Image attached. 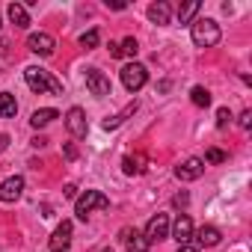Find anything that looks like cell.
<instances>
[{
	"instance_id": "obj_1",
	"label": "cell",
	"mask_w": 252,
	"mask_h": 252,
	"mask_svg": "<svg viewBox=\"0 0 252 252\" xmlns=\"http://www.w3.org/2000/svg\"><path fill=\"white\" fill-rule=\"evenodd\" d=\"M24 80H27V86H30L33 92H39V95H45V92L63 95V83H60L51 71H45V68H39V65H27V68H24Z\"/></svg>"
},
{
	"instance_id": "obj_2",
	"label": "cell",
	"mask_w": 252,
	"mask_h": 252,
	"mask_svg": "<svg viewBox=\"0 0 252 252\" xmlns=\"http://www.w3.org/2000/svg\"><path fill=\"white\" fill-rule=\"evenodd\" d=\"M190 36H193V45L196 48H214L222 33H220V24L214 18H199V21H193Z\"/></svg>"
},
{
	"instance_id": "obj_3",
	"label": "cell",
	"mask_w": 252,
	"mask_h": 252,
	"mask_svg": "<svg viewBox=\"0 0 252 252\" xmlns=\"http://www.w3.org/2000/svg\"><path fill=\"white\" fill-rule=\"evenodd\" d=\"M107 208H110V199H107L101 190H86V193L77 199L74 214H77V220H86L92 211H107Z\"/></svg>"
},
{
	"instance_id": "obj_4",
	"label": "cell",
	"mask_w": 252,
	"mask_h": 252,
	"mask_svg": "<svg viewBox=\"0 0 252 252\" xmlns=\"http://www.w3.org/2000/svg\"><path fill=\"white\" fill-rule=\"evenodd\" d=\"M122 83H125V89L128 92H140L146 83H149V71H146V65H140V63H128L122 68Z\"/></svg>"
},
{
	"instance_id": "obj_5",
	"label": "cell",
	"mask_w": 252,
	"mask_h": 252,
	"mask_svg": "<svg viewBox=\"0 0 252 252\" xmlns=\"http://www.w3.org/2000/svg\"><path fill=\"white\" fill-rule=\"evenodd\" d=\"M146 240L149 243H155V240H166L169 237V217L166 214H155L149 222H146Z\"/></svg>"
},
{
	"instance_id": "obj_6",
	"label": "cell",
	"mask_w": 252,
	"mask_h": 252,
	"mask_svg": "<svg viewBox=\"0 0 252 252\" xmlns=\"http://www.w3.org/2000/svg\"><path fill=\"white\" fill-rule=\"evenodd\" d=\"M71 222L68 220H63L60 225H57V231L51 234V240H48V249L51 252H68V246H71Z\"/></svg>"
},
{
	"instance_id": "obj_7",
	"label": "cell",
	"mask_w": 252,
	"mask_h": 252,
	"mask_svg": "<svg viewBox=\"0 0 252 252\" xmlns=\"http://www.w3.org/2000/svg\"><path fill=\"white\" fill-rule=\"evenodd\" d=\"M86 89L95 98H104V95H110V77L98 68H86Z\"/></svg>"
},
{
	"instance_id": "obj_8",
	"label": "cell",
	"mask_w": 252,
	"mask_h": 252,
	"mask_svg": "<svg viewBox=\"0 0 252 252\" xmlns=\"http://www.w3.org/2000/svg\"><path fill=\"white\" fill-rule=\"evenodd\" d=\"M65 128H68L71 137H86L89 122H86V113H83L80 107H71V110L65 113Z\"/></svg>"
},
{
	"instance_id": "obj_9",
	"label": "cell",
	"mask_w": 252,
	"mask_h": 252,
	"mask_svg": "<svg viewBox=\"0 0 252 252\" xmlns=\"http://www.w3.org/2000/svg\"><path fill=\"white\" fill-rule=\"evenodd\" d=\"M27 48H30L36 57H51L54 48H57V42H54L51 33H33V36L27 39Z\"/></svg>"
},
{
	"instance_id": "obj_10",
	"label": "cell",
	"mask_w": 252,
	"mask_h": 252,
	"mask_svg": "<svg viewBox=\"0 0 252 252\" xmlns=\"http://www.w3.org/2000/svg\"><path fill=\"white\" fill-rule=\"evenodd\" d=\"M202 172H205V160H199V158H190V160L175 166L178 181H196V178H202Z\"/></svg>"
},
{
	"instance_id": "obj_11",
	"label": "cell",
	"mask_w": 252,
	"mask_h": 252,
	"mask_svg": "<svg viewBox=\"0 0 252 252\" xmlns=\"http://www.w3.org/2000/svg\"><path fill=\"white\" fill-rule=\"evenodd\" d=\"M172 237H175L181 246H187V243L193 240V220H190L187 214H178V220L172 222Z\"/></svg>"
},
{
	"instance_id": "obj_12",
	"label": "cell",
	"mask_w": 252,
	"mask_h": 252,
	"mask_svg": "<svg viewBox=\"0 0 252 252\" xmlns=\"http://www.w3.org/2000/svg\"><path fill=\"white\" fill-rule=\"evenodd\" d=\"M21 193H24V178L21 175H12L0 184V202H15V199H21Z\"/></svg>"
},
{
	"instance_id": "obj_13",
	"label": "cell",
	"mask_w": 252,
	"mask_h": 252,
	"mask_svg": "<svg viewBox=\"0 0 252 252\" xmlns=\"http://www.w3.org/2000/svg\"><path fill=\"white\" fill-rule=\"evenodd\" d=\"M149 21L158 24V27H166L172 21V6L166 3V0H158V3L149 6Z\"/></svg>"
},
{
	"instance_id": "obj_14",
	"label": "cell",
	"mask_w": 252,
	"mask_h": 252,
	"mask_svg": "<svg viewBox=\"0 0 252 252\" xmlns=\"http://www.w3.org/2000/svg\"><path fill=\"white\" fill-rule=\"evenodd\" d=\"M122 240H125V249L128 252H149V240H146V234H140V231H131V228H125L122 231Z\"/></svg>"
},
{
	"instance_id": "obj_15",
	"label": "cell",
	"mask_w": 252,
	"mask_h": 252,
	"mask_svg": "<svg viewBox=\"0 0 252 252\" xmlns=\"http://www.w3.org/2000/svg\"><path fill=\"white\" fill-rule=\"evenodd\" d=\"M6 15H9V21L15 24V27H30V12H27V6L24 3H9L6 6Z\"/></svg>"
},
{
	"instance_id": "obj_16",
	"label": "cell",
	"mask_w": 252,
	"mask_h": 252,
	"mask_svg": "<svg viewBox=\"0 0 252 252\" xmlns=\"http://www.w3.org/2000/svg\"><path fill=\"white\" fill-rule=\"evenodd\" d=\"M137 107H140V104H137V101H131V104L125 107L122 113H116V116H107V119L101 122V125H104V131H113V128H119V125H122L125 119H128V116H134V113H137Z\"/></svg>"
},
{
	"instance_id": "obj_17",
	"label": "cell",
	"mask_w": 252,
	"mask_h": 252,
	"mask_svg": "<svg viewBox=\"0 0 252 252\" xmlns=\"http://www.w3.org/2000/svg\"><path fill=\"white\" fill-rule=\"evenodd\" d=\"M122 172L125 175H140L146 172V155H128L122 160Z\"/></svg>"
},
{
	"instance_id": "obj_18",
	"label": "cell",
	"mask_w": 252,
	"mask_h": 252,
	"mask_svg": "<svg viewBox=\"0 0 252 252\" xmlns=\"http://www.w3.org/2000/svg\"><path fill=\"white\" fill-rule=\"evenodd\" d=\"M220 237H222V234H220V228H217V225H202V228L196 231L199 249H202V246H217V243H220Z\"/></svg>"
},
{
	"instance_id": "obj_19",
	"label": "cell",
	"mask_w": 252,
	"mask_h": 252,
	"mask_svg": "<svg viewBox=\"0 0 252 252\" xmlns=\"http://www.w3.org/2000/svg\"><path fill=\"white\" fill-rule=\"evenodd\" d=\"M54 119H60V113H57L54 107H42V110H36V113L30 116V125L39 131V128H45V125H51Z\"/></svg>"
},
{
	"instance_id": "obj_20",
	"label": "cell",
	"mask_w": 252,
	"mask_h": 252,
	"mask_svg": "<svg viewBox=\"0 0 252 252\" xmlns=\"http://www.w3.org/2000/svg\"><path fill=\"white\" fill-rule=\"evenodd\" d=\"M18 113V101L12 92H0V119H12Z\"/></svg>"
},
{
	"instance_id": "obj_21",
	"label": "cell",
	"mask_w": 252,
	"mask_h": 252,
	"mask_svg": "<svg viewBox=\"0 0 252 252\" xmlns=\"http://www.w3.org/2000/svg\"><path fill=\"white\" fill-rule=\"evenodd\" d=\"M202 9V3H199V0H187V3H181L178 6V21L181 24H190L193 18H196V12Z\"/></svg>"
},
{
	"instance_id": "obj_22",
	"label": "cell",
	"mask_w": 252,
	"mask_h": 252,
	"mask_svg": "<svg viewBox=\"0 0 252 252\" xmlns=\"http://www.w3.org/2000/svg\"><path fill=\"white\" fill-rule=\"evenodd\" d=\"M190 98H193V104H196V107H211V92H208L205 86H193Z\"/></svg>"
},
{
	"instance_id": "obj_23",
	"label": "cell",
	"mask_w": 252,
	"mask_h": 252,
	"mask_svg": "<svg viewBox=\"0 0 252 252\" xmlns=\"http://www.w3.org/2000/svg\"><path fill=\"white\" fill-rule=\"evenodd\" d=\"M137 51H140V45H137L134 36H128L125 42H119V54H122V57H137Z\"/></svg>"
},
{
	"instance_id": "obj_24",
	"label": "cell",
	"mask_w": 252,
	"mask_h": 252,
	"mask_svg": "<svg viewBox=\"0 0 252 252\" xmlns=\"http://www.w3.org/2000/svg\"><path fill=\"white\" fill-rule=\"evenodd\" d=\"M98 42H101V33H98V30H86V33L80 36V48H86V51L98 48Z\"/></svg>"
},
{
	"instance_id": "obj_25",
	"label": "cell",
	"mask_w": 252,
	"mask_h": 252,
	"mask_svg": "<svg viewBox=\"0 0 252 252\" xmlns=\"http://www.w3.org/2000/svg\"><path fill=\"white\" fill-rule=\"evenodd\" d=\"M225 160H228V155L220 152V149H208L205 152V163H225Z\"/></svg>"
},
{
	"instance_id": "obj_26",
	"label": "cell",
	"mask_w": 252,
	"mask_h": 252,
	"mask_svg": "<svg viewBox=\"0 0 252 252\" xmlns=\"http://www.w3.org/2000/svg\"><path fill=\"white\" fill-rule=\"evenodd\" d=\"M228 122H231V110H228V107H220V110H217V128L225 131Z\"/></svg>"
},
{
	"instance_id": "obj_27",
	"label": "cell",
	"mask_w": 252,
	"mask_h": 252,
	"mask_svg": "<svg viewBox=\"0 0 252 252\" xmlns=\"http://www.w3.org/2000/svg\"><path fill=\"white\" fill-rule=\"evenodd\" d=\"M104 6H107V9H119V12L128 9V3H125V0H104Z\"/></svg>"
},
{
	"instance_id": "obj_28",
	"label": "cell",
	"mask_w": 252,
	"mask_h": 252,
	"mask_svg": "<svg viewBox=\"0 0 252 252\" xmlns=\"http://www.w3.org/2000/svg\"><path fill=\"white\" fill-rule=\"evenodd\" d=\"M252 125V110H243L240 113V128H249Z\"/></svg>"
},
{
	"instance_id": "obj_29",
	"label": "cell",
	"mask_w": 252,
	"mask_h": 252,
	"mask_svg": "<svg viewBox=\"0 0 252 252\" xmlns=\"http://www.w3.org/2000/svg\"><path fill=\"white\" fill-rule=\"evenodd\" d=\"M63 155H65L68 160H74V158H77V149H74L71 143H65V146H63Z\"/></svg>"
},
{
	"instance_id": "obj_30",
	"label": "cell",
	"mask_w": 252,
	"mask_h": 252,
	"mask_svg": "<svg viewBox=\"0 0 252 252\" xmlns=\"http://www.w3.org/2000/svg\"><path fill=\"white\" fill-rule=\"evenodd\" d=\"M172 205H175V208H184V205H187V193H178V196L172 199Z\"/></svg>"
},
{
	"instance_id": "obj_31",
	"label": "cell",
	"mask_w": 252,
	"mask_h": 252,
	"mask_svg": "<svg viewBox=\"0 0 252 252\" xmlns=\"http://www.w3.org/2000/svg\"><path fill=\"white\" fill-rule=\"evenodd\" d=\"M6 149H9V134L0 131V152H6Z\"/></svg>"
},
{
	"instance_id": "obj_32",
	"label": "cell",
	"mask_w": 252,
	"mask_h": 252,
	"mask_svg": "<svg viewBox=\"0 0 252 252\" xmlns=\"http://www.w3.org/2000/svg\"><path fill=\"white\" fill-rule=\"evenodd\" d=\"M30 146H33V149H45V146H48V140H45V137H36Z\"/></svg>"
},
{
	"instance_id": "obj_33",
	"label": "cell",
	"mask_w": 252,
	"mask_h": 252,
	"mask_svg": "<svg viewBox=\"0 0 252 252\" xmlns=\"http://www.w3.org/2000/svg\"><path fill=\"white\" fill-rule=\"evenodd\" d=\"M63 193H65L68 199H74V196H77V187H74V184H65V190H63Z\"/></svg>"
},
{
	"instance_id": "obj_34",
	"label": "cell",
	"mask_w": 252,
	"mask_h": 252,
	"mask_svg": "<svg viewBox=\"0 0 252 252\" xmlns=\"http://www.w3.org/2000/svg\"><path fill=\"white\" fill-rule=\"evenodd\" d=\"M110 57H122L119 54V42H110Z\"/></svg>"
},
{
	"instance_id": "obj_35",
	"label": "cell",
	"mask_w": 252,
	"mask_h": 252,
	"mask_svg": "<svg viewBox=\"0 0 252 252\" xmlns=\"http://www.w3.org/2000/svg\"><path fill=\"white\" fill-rule=\"evenodd\" d=\"M178 252H202V249H199V246H193V243H187V246H181Z\"/></svg>"
},
{
	"instance_id": "obj_36",
	"label": "cell",
	"mask_w": 252,
	"mask_h": 252,
	"mask_svg": "<svg viewBox=\"0 0 252 252\" xmlns=\"http://www.w3.org/2000/svg\"><path fill=\"white\" fill-rule=\"evenodd\" d=\"M101 252H110V249H101Z\"/></svg>"
},
{
	"instance_id": "obj_37",
	"label": "cell",
	"mask_w": 252,
	"mask_h": 252,
	"mask_svg": "<svg viewBox=\"0 0 252 252\" xmlns=\"http://www.w3.org/2000/svg\"><path fill=\"white\" fill-rule=\"evenodd\" d=\"M0 27H3V24H0Z\"/></svg>"
}]
</instances>
